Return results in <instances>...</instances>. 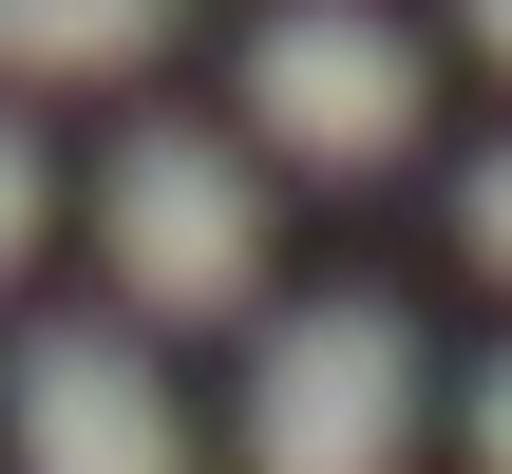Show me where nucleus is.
<instances>
[{"mask_svg":"<svg viewBox=\"0 0 512 474\" xmlns=\"http://www.w3.org/2000/svg\"><path fill=\"white\" fill-rule=\"evenodd\" d=\"M38 209H57V171H38V133L0 114V285H19V247H38Z\"/></svg>","mask_w":512,"mask_h":474,"instance_id":"nucleus-6","label":"nucleus"},{"mask_svg":"<svg viewBox=\"0 0 512 474\" xmlns=\"http://www.w3.org/2000/svg\"><path fill=\"white\" fill-rule=\"evenodd\" d=\"M190 38V0H0V95L38 76H152Z\"/></svg>","mask_w":512,"mask_h":474,"instance_id":"nucleus-5","label":"nucleus"},{"mask_svg":"<svg viewBox=\"0 0 512 474\" xmlns=\"http://www.w3.org/2000/svg\"><path fill=\"white\" fill-rule=\"evenodd\" d=\"M418 38L380 19V0H285L266 38H247V133L266 152H304V171H399L418 152Z\"/></svg>","mask_w":512,"mask_h":474,"instance_id":"nucleus-3","label":"nucleus"},{"mask_svg":"<svg viewBox=\"0 0 512 474\" xmlns=\"http://www.w3.org/2000/svg\"><path fill=\"white\" fill-rule=\"evenodd\" d=\"M456 418H475V474H512V342L475 361V399H456Z\"/></svg>","mask_w":512,"mask_h":474,"instance_id":"nucleus-8","label":"nucleus"},{"mask_svg":"<svg viewBox=\"0 0 512 474\" xmlns=\"http://www.w3.org/2000/svg\"><path fill=\"white\" fill-rule=\"evenodd\" d=\"M456 19H475V57H494V76H512V0H456Z\"/></svg>","mask_w":512,"mask_h":474,"instance_id":"nucleus-9","label":"nucleus"},{"mask_svg":"<svg viewBox=\"0 0 512 474\" xmlns=\"http://www.w3.org/2000/svg\"><path fill=\"white\" fill-rule=\"evenodd\" d=\"M95 247H114V285H133V323H247V285H266V190H247L228 133L133 114V133L95 152Z\"/></svg>","mask_w":512,"mask_h":474,"instance_id":"nucleus-1","label":"nucleus"},{"mask_svg":"<svg viewBox=\"0 0 512 474\" xmlns=\"http://www.w3.org/2000/svg\"><path fill=\"white\" fill-rule=\"evenodd\" d=\"M418 456V323L380 285L285 304L247 342V474H399Z\"/></svg>","mask_w":512,"mask_h":474,"instance_id":"nucleus-2","label":"nucleus"},{"mask_svg":"<svg viewBox=\"0 0 512 474\" xmlns=\"http://www.w3.org/2000/svg\"><path fill=\"white\" fill-rule=\"evenodd\" d=\"M456 247L512 285V152H475V171H456Z\"/></svg>","mask_w":512,"mask_h":474,"instance_id":"nucleus-7","label":"nucleus"},{"mask_svg":"<svg viewBox=\"0 0 512 474\" xmlns=\"http://www.w3.org/2000/svg\"><path fill=\"white\" fill-rule=\"evenodd\" d=\"M19 474H190V418H171L152 342L38 323V342H19Z\"/></svg>","mask_w":512,"mask_h":474,"instance_id":"nucleus-4","label":"nucleus"}]
</instances>
